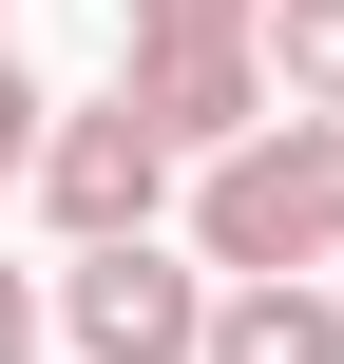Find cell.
Instances as JSON below:
<instances>
[{
	"instance_id": "cell-1",
	"label": "cell",
	"mask_w": 344,
	"mask_h": 364,
	"mask_svg": "<svg viewBox=\"0 0 344 364\" xmlns=\"http://www.w3.org/2000/svg\"><path fill=\"white\" fill-rule=\"evenodd\" d=\"M192 269H344V115H249L192 154Z\"/></svg>"
},
{
	"instance_id": "cell-2",
	"label": "cell",
	"mask_w": 344,
	"mask_h": 364,
	"mask_svg": "<svg viewBox=\"0 0 344 364\" xmlns=\"http://www.w3.org/2000/svg\"><path fill=\"white\" fill-rule=\"evenodd\" d=\"M115 96L153 115V154L192 173V154H230L249 115H268V58H249V19L230 0H134L115 19Z\"/></svg>"
},
{
	"instance_id": "cell-3",
	"label": "cell",
	"mask_w": 344,
	"mask_h": 364,
	"mask_svg": "<svg viewBox=\"0 0 344 364\" xmlns=\"http://www.w3.org/2000/svg\"><path fill=\"white\" fill-rule=\"evenodd\" d=\"M38 326H57L77 364H192L211 269H192V250H153V230H115V250H77V269L38 288Z\"/></svg>"
},
{
	"instance_id": "cell-4",
	"label": "cell",
	"mask_w": 344,
	"mask_h": 364,
	"mask_svg": "<svg viewBox=\"0 0 344 364\" xmlns=\"http://www.w3.org/2000/svg\"><path fill=\"white\" fill-rule=\"evenodd\" d=\"M19 192L57 211V250H115V230H153V211H172V154H153V115H134V96H77V115H38Z\"/></svg>"
},
{
	"instance_id": "cell-5",
	"label": "cell",
	"mask_w": 344,
	"mask_h": 364,
	"mask_svg": "<svg viewBox=\"0 0 344 364\" xmlns=\"http://www.w3.org/2000/svg\"><path fill=\"white\" fill-rule=\"evenodd\" d=\"M192 364H344V288L326 269H211Z\"/></svg>"
},
{
	"instance_id": "cell-6",
	"label": "cell",
	"mask_w": 344,
	"mask_h": 364,
	"mask_svg": "<svg viewBox=\"0 0 344 364\" xmlns=\"http://www.w3.org/2000/svg\"><path fill=\"white\" fill-rule=\"evenodd\" d=\"M249 58H268V115H344V0H268Z\"/></svg>"
},
{
	"instance_id": "cell-7",
	"label": "cell",
	"mask_w": 344,
	"mask_h": 364,
	"mask_svg": "<svg viewBox=\"0 0 344 364\" xmlns=\"http://www.w3.org/2000/svg\"><path fill=\"white\" fill-rule=\"evenodd\" d=\"M38 115H57V96H38V58L0 38V192H19V154H38Z\"/></svg>"
},
{
	"instance_id": "cell-8",
	"label": "cell",
	"mask_w": 344,
	"mask_h": 364,
	"mask_svg": "<svg viewBox=\"0 0 344 364\" xmlns=\"http://www.w3.org/2000/svg\"><path fill=\"white\" fill-rule=\"evenodd\" d=\"M57 326H38V269H0V364H38Z\"/></svg>"
},
{
	"instance_id": "cell-9",
	"label": "cell",
	"mask_w": 344,
	"mask_h": 364,
	"mask_svg": "<svg viewBox=\"0 0 344 364\" xmlns=\"http://www.w3.org/2000/svg\"><path fill=\"white\" fill-rule=\"evenodd\" d=\"M230 19H268V0H230Z\"/></svg>"
},
{
	"instance_id": "cell-10",
	"label": "cell",
	"mask_w": 344,
	"mask_h": 364,
	"mask_svg": "<svg viewBox=\"0 0 344 364\" xmlns=\"http://www.w3.org/2000/svg\"><path fill=\"white\" fill-rule=\"evenodd\" d=\"M0 19H19V0H0Z\"/></svg>"
}]
</instances>
